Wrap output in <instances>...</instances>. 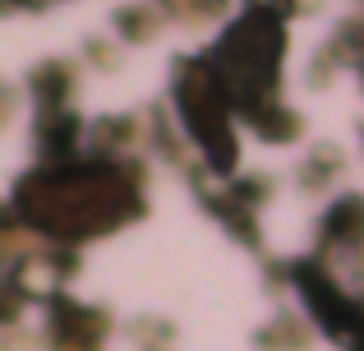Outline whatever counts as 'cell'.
I'll list each match as a JSON object with an SVG mask.
<instances>
[{
  "label": "cell",
  "instance_id": "cell-1",
  "mask_svg": "<svg viewBox=\"0 0 364 351\" xmlns=\"http://www.w3.org/2000/svg\"><path fill=\"white\" fill-rule=\"evenodd\" d=\"M116 28H120L124 42H148L157 33V14L143 5H124V9H116Z\"/></svg>",
  "mask_w": 364,
  "mask_h": 351
},
{
  "label": "cell",
  "instance_id": "cell-2",
  "mask_svg": "<svg viewBox=\"0 0 364 351\" xmlns=\"http://www.w3.org/2000/svg\"><path fill=\"white\" fill-rule=\"evenodd\" d=\"M222 5H226V0H171V9L185 14V19H213Z\"/></svg>",
  "mask_w": 364,
  "mask_h": 351
},
{
  "label": "cell",
  "instance_id": "cell-3",
  "mask_svg": "<svg viewBox=\"0 0 364 351\" xmlns=\"http://www.w3.org/2000/svg\"><path fill=\"white\" fill-rule=\"evenodd\" d=\"M28 5H42V0H0V9H28Z\"/></svg>",
  "mask_w": 364,
  "mask_h": 351
}]
</instances>
